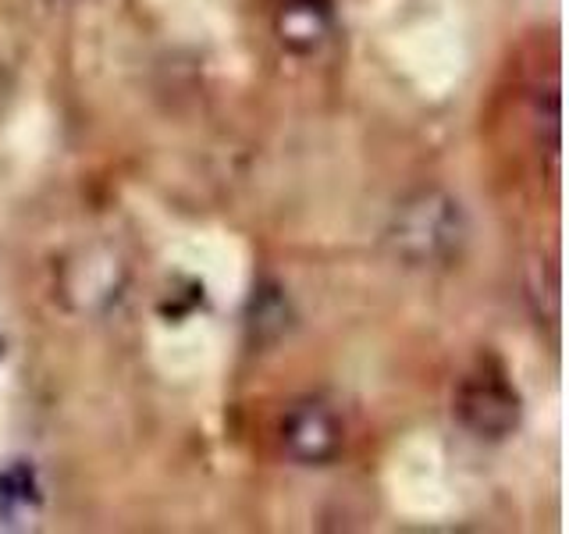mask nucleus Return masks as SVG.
Wrapping results in <instances>:
<instances>
[{
	"instance_id": "nucleus-1",
	"label": "nucleus",
	"mask_w": 569,
	"mask_h": 534,
	"mask_svg": "<svg viewBox=\"0 0 569 534\" xmlns=\"http://www.w3.org/2000/svg\"><path fill=\"white\" fill-rule=\"evenodd\" d=\"M467 239V214L449 192L427 189L399 204L388 225V243L409 267H435L459 254Z\"/></svg>"
},
{
	"instance_id": "nucleus-2",
	"label": "nucleus",
	"mask_w": 569,
	"mask_h": 534,
	"mask_svg": "<svg viewBox=\"0 0 569 534\" xmlns=\"http://www.w3.org/2000/svg\"><path fill=\"white\" fill-rule=\"evenodd\" d=\"M452 414L470 435L498 442L520 427L523 406H520V392L512 388L506 374L485 364L456 385Z\"/></svg>"
},
{
	"instance_id": "nucleus-3",
	"label": "nucleus",
	"mask_w": 569,
	"mask_h": 534,
	"mask_svg": "<svg viewBox=\"0 0 569 534\" xmlns=\"http://www.w3.org/2000/svg\"><path fill=\"white\" fill-rule=\"evenodd\" d=\"M342 442H346L342 417L317 399H302L289 406V414L281 417V449L296 463H307V467L328 463L338 456Z\"/></svg>"
},
{
	"instance_id": "nucleus-4",
	"label": "nucleus",
	"mask_w": 569,
	"mask_h": 534,
	"mask_svg": "<svg viewBox=\"0 0 569 534\" xmlns=\"http://www.w3.org/2000/svg\"><path fill=\"white\" fill-rule=\"evenodd\" d=\"M121 281H124V267L111 257L100 254V249H86V254L64 267V296L76 310L82 314H97L107 310L111 303L121 296Z\"/></svg>"
},
{
	"instance_id": "nucleus-5",
	"label": "nucleus",
	"mask_w": 569,
	"mask_h": 534,
	"mask_svg": "<svg viewBox=\"0 0 569 534\" xmlns=\"http://www.w3.org/2000/svg\"><path fill=\"white\" fill-rule=\"evenodd\" d=\"M335 29V14L328 0H284L274 14V36L278 43L299 53V58H310L320 47L331 40Z\"/></svg>"
},
{
	"instance_id": "nucleus-6",
	"label": "nucleus",
	"mask_w": 569,
	"mask_h": 534,
	"mask_svg": "<svg viewBox=\"0 0 569 534\" xmlns=\"http://www.w3.org/2000/svg\"><path fill=\"white\" fill-rule=\"evenodd\" d=\"M43 492L40 474L29 459H14L0 471V524L4 527H26L40 513Z\"/></svg>"
},
{
	"instance_id": "nucleus-7",
	"label": "nucleus",
	"mask_w": 569,
	"mask_h": 534,
	"mask_svg": "<svg viewBox=\"0 0 569 534\" xmlns=\"http://www.w3.org/2000/svg\"><path fill=\"white\" fill-rule=\"evenodd\" d=\"M50 4H79V0H50Z\"/></svg>"
}]
</instances>
